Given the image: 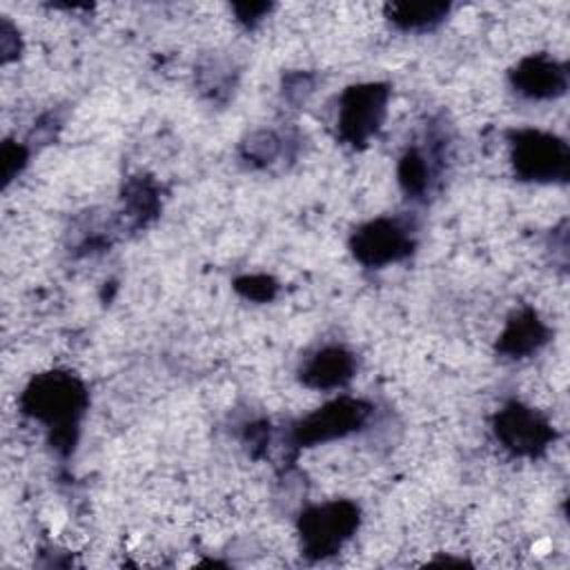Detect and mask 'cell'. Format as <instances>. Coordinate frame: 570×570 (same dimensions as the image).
Returning <instances> with one entry per match:
<instances>
[{
    "label": "cell",
    "instance_id": "11",
    "mask_svg": "<svg viewBox=\"0 0 570 570\" xmlns=\"http://www.w3.org/2000/svg\"><path fill=\"white\" fill-rule=\"evenodd\" d=\"M441 149H436L434 145H430L428 151L419 147L407 149L399 163L401 189L410 198H423L432 187V180L441 167Z\"/></svg>",
    "mask_w": 570,
    "mask_h": 570
},
{
    "label": "cell",
    "instance_id": "17",
    "mask_svg": "<svg viewBox=\"0 0 570 570\" xmlns=\"http://www.w3.org/2000/svg\"><path fill=\"white\" fill-rule=\"evenodd\" d=\"M296 80H298V82H303V94L307 96V94L312 91V80H309L305 73H296ZM298 87H301V85H298ZM294 91H296V94H298V98H301V89H285V96H287V98H292V94H294Z\"/></svg>",
    "mask_w": 570,
    "mask_h": 570
},
{
    "label": "cell",
    "instance_id": "9",
    "mask_svg": "<svg viewBox=\"0 0 570 570\" xmlns=\"http://www.w3.org/2000/svg\"><path fill=\"white\" fill-rule=\"evenodd\" d=\"M298 374L303 385L312 390H336L356 374V358L341 345H325L303 361Z\"/></svg>",
    "mask_w": 570,
    "mask_h": 570
},
{
    "label": "cell",
    "instance_id": "16",
    "mask_svg": "<svg viewBox=\"0 0 570 570\" xmlns=\"http://www.w3.org/2000/svg\"><path fill=\"white\" fill-rule=\"evenodd\" d=\"M267 11H269V4H243V7H236V13H238V18L245 24L258 22Z\"/></svg>",
    "mask_w": 570,
    "mask_h": 570
},
{
    "label": "cell",
    "instance_id": "2",
    "mask_svg": "<svg viewBox=\"0 0 570 570\" xmlns=\"http://www.w3.org/2000/svg\"><path fill=\"white\" fill-rule=\"evenodd\" d=\"M358 505L347 499L307 508L298 521L303 552L312 559H325L338 552L358 528Z\"/></svg>",
    "mask_w": 570,
    "mask_h": 570
},
{
    "label": "cell",
    "instance_id": "1",
    "mask_svg": "<svg viewBox=\"0 0 570 570\" xmlns=\"http://www.w3.org/2000/svg\"><path fill=\"white\" fill-rule=\"evenodd\" d=\"M87 401L89 396L82 381L58 370L36 374L20 394L22 412L49 428L51 445L60 454L73 450Z\"/></svg>",
    "mask_w": 570,
    "mask_h": 570
},
{
    "label": "cell",
    "instance_id": "6",
    "mask_svg": "<svg viewBox=\"0 0 570 570\" xmlns=\"http://www.w3.org/2000/svg\"><path fill=\"white\" fill-rule=\"evenodd\" d=\"M370 412V403L352 396H341L303 416L292 430V443L298 448H309L316 443L343 439L365 425Z\"/></svg>",
    "mask_w": 570,
    "mask_h": 570
},
{
    "label": "cell",
    "instance_id": "13",
    "mask_svg": "<svg viewBox=\"0 0 570 570\" xmlns=\"http://www.w3.org/2000/svg\"><path fill=\"white\" fill-rule=\"evenodd\" d=\"M281 142L274 131H256L243 142V158L252 165H269L281 154Z\"/></svg>",
    "mask_w": 570,
    "mask_h": 570
},
{
    "label": "cell",
    "instance_id": "4",
    "mask_svg": "<svg viewBox=\"0 0 570 570\" xmlns=\"http://www.w3.org/2000/svg\"><path fill=\"white\" fill-rule=\"evenodd\" d=\"M568 145L546 131L523 129L512 138V165L519 178L552 183L568 178Z\"/></svg>",
    "mask_w": 570,
    "mask_h": 570
},
{
    "label": "cell",
    "instance_id": "8",
    "mask_svg": "<svg viewBox=\"0 0 570 570\" xmlns=\"http://www.w3.org/2000/svg\"><path fill=\"white\" fill-rule=\"evenodd\" d=\"M512 85L519 94L534 100L557 98L568 87L566 65L557 62L546 53H534L523 58L510 73Z\"/></svg>",
    "mask_w": 570,
    "mask_h": 570
},
{
    "label": "cell",
    "instance_id": "14",
    "mask_svg": "<svg viewBox=\"0 0 570 570\" xmlns=\"http://www.w3.org/2000/svg\"><path fill=\"white\" fill-rule=\"evenodd\" d=\"M236 292L243 294L245 298L249 301H256V303H267L276 296L278 292V285L274 278L265 276V274H254V276H240L236 278L234 283Z\"/></svg>",
    "mask_w": 570,
    "mask_h": 570
},
{
    "label": "cell",
    "instance_id": "5",
    "mask_svg": "<svg viewBox=\"0 0 570 570\" xmlns=\"http://www.w3.org/2000/svg\"><path fill=\"white\" fill-rule=\"evenodd\" d=\"M414 245V227L401 218H374L361 225L350 240L354 258L365 267H385L403 261Z\"/></svg>",
    "mask_w": 570,
    "mask_h": 570
},
{
    "label": "cell",
    "instance_id": "7",
    "mask_svg": "<svg viewBox=\"0 0 570 570\" xmlns=\"http://www.w3.org/2000/svg\"><path fill=\"white\" fill-rule=\"evenodd\" d=\"M492 430L499 443L519 456H537L554 439L550 423L539 412L517 401H510L494 414Z\"/></svg>",
    "mask_w": 570,
    "mask_h": 570
},
{
    "label": "cell",
    "instance_id": "3",
    "mask_svg": "<svg viewBox=\"0 0 570 570\" xmlns=\"http://www.w3.org/2000/svg\"><path fill=\"white\" fill-rule=\"evenodd\" d=\"M387 100L390 89L383 82H361L347 87L338 98V136L352 147L367 145V140L383 125Z\"/></svg>",
    "mask_w": 570,
    "mask_h": 570
},
{
    "label": "cell",
    "instance_id": "12",
    "mask_svg": "<svg viewBox=\"0 0 570 570\" xmlns=\"http://www.w3.org/2000/svg\"><path fill=\"white\" fill-rule=\"evenodd\" d=\"M450 4L445 2H394L385 7V16L403 31H428L445 20Z\"/></svg>",
    "mask_w": 570,
    "mask_h": 570
},
{
    "label": "cell",
    "instance_id": "10",
    "mask_svg": "<svg viewBox=\"0 0 570 570\" xmlns=\"http://www.w3.org/2000/svg\"><path fill=\"white\" fill-rule=\"evenodd\" d=\"M548 341V327L534 309L525 307L510 316L505 330L499 336L497 350L510 358H523L537 352Z\"/></svg>",
    "mask_w": 570,
    "mask_h": 570
},
{
    "label": "cell",
    "instance_id": "15",
    "mask_svg": "<svg viewBox=\"0 0 570 570\" xmlns=\"http://www.w3.org/2000/svg\"><path fill=\"white\" fill-rule=\"evenodd\" d=\"M27 163V149L18 142L7 140L2 147V169H4V180L9 183Z\"/></svg>",
    "mask_w": 570,
    "mask_h": 570
}]
</instances>
